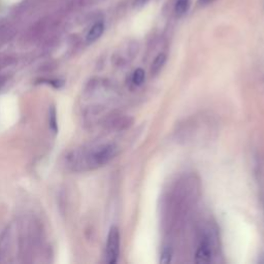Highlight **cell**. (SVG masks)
Masks as SVG:
<instances>
[{"label":"cell","mask_w":264,"mask_h":264,"mask_svg":"<svg viewBox=\"0 0 264 264\" xmlns=\"http://www.w3.org/2000/svg\"><path fill=\"white\" fill-rule=\"evenodd\" d=\"M118 154L114 144H104L91 148H76L65 157L66 168L72 172H86L102 168Z\"/></svg>","instance_id":"obj_1"},{"label":"cell","mask_w":264,"mask_h":264,"mask_svg":"<svg viewBox=\"0 0 264 264\" xmlns=\"http://www.w3.org/2000/svg\"><path fill=\"white\" fill-rule=\"evenodd\" d=\"M120 254V232L118 227L112 226L106 240V262L110 264H114L118 261Z\"/></svg>","instance_id":"obj_2"},{"label":"cell","mask_w":264,"mask_h":264,"mask_svg":"<svg viewBox=\"0 0 264 264\" xmlns=\"http://www.w3.org/2000/svg\"><path fill=\"white\" fill-rule=\"evenodd\" d=\"M212 258V246L208 236H204L198 244L195 254V261L198 263H208Z\"/></svg>","instance_id":"obj_3"},{"label":"cell","mask_w":264,"mask_h":264,"mask_svg":"<svg viewBox=\"0 0 264 264\" xmlns=\"http://www.w3.org/2000/svg\"><path fill=\"white\" fill-rule=\"evenodd\" d=\"M104 31V23L102 22V21L96 22L90 28V30L87 33V36H86L87 42L91 44V42H94L95 40H97L99 38L102 36Z\"/></svg>","instance_id":"obj_4"},{"label":"cell","mask_w":264,"mask_h":264,"mask_svg":"<svg viewBox=\"0 0 264 264\" xmlns=\"http://www.w3.org/2000/svg\"><path fill=\"white\" fill-rule=\"evenodd\" d=\"M106 125L112 129L121 130L127 128L130 125V119L127 117H120V116H118V117L110 118L106 122Z\"/></svg>","instance_id":"obj_5"},{"label":"cell","mask_w":264,"mask_h":264,"mask_svg":"<svg viewBox=\"0 0 264 264\" xmlns=\"http://www.w3.org/2000/svg\"><path fill=\"white\" fill-rule=\"evenodd\" d=\"M165 62H166V55L164 53H160L153 61L152 66H151V72L153 76H156L157 74L160 72L162 68L164 66Z\"/></svg>","instance_id":"obj_6"},{"label":"cell","mask_w":264,"mask_h":264,"mask_svg":"<svg viewBox=\"0 0 264 264\" xmlns=\"http://www.w3.org/2000/svg\"><path fill=\"white\" fill-rule=\"evenodd\" d=\"M48 125L54 134H57L58 131V121H57V110L54 106H52L48 110Z\"/></svg>","instance_id":"obj_7"},{"label":"cell","mask_w":264,"mask_h":264,"mask_svg":"<svg viewBox=\"0 0 264 264\" xmlns=\"http://www.w3.org/2000/svg\"><path fill=\"white\" fill-rule=\"evenodd\" d=\"M190 8V0H176L174 12L178 16L185 14Z\"/></svg>","instance_id":"obj_8"},{"label":"cell","mask_w":264,"mask_h":264,"mask_svg":"<svg viewBox=\"0 0 264 264\" xmlns=\"http://www.w3.org/2000/svg\"><path fill=\"white\" fill-rule=\"evenodd\" d=\"M146 78V74L144 72L142 68H138L136 70H134V74L131 76V82H134V86H140L144 80Z\"/></svg>","instance_id":"obj_9"},{"label":"cell","mask_w":264,"mask_h":264,"mask_svg":"<svg viewBox=\"0 0 264 264\" xmlns=\"http://www.w3.org/2000/svg\"><path fill=\"white\" fill-rule=\"evenodd\" d=\"M170 260H172V250L170 249L168 246L164 248L163 251H162L160 262L161 263H168V262H170Z\"/></svg>","instance_id":"obj_10"},{"label":"cell","mask_w":264,"mask_h":264,"mask_svg":"<svg viewBox=\"0 0 264 264\" xmlns=\"http://www.w3.org/2000/svg\"><path fill=\"white\" fill-rule=\"evenodd\" d=\"M150 0H134V8H140L142 6H144Z\"/></svg>","instance_id":"obj_11"},{"label":"cell","mask_w":264,"mask_h":264,"mask_svg":"<svg viewBox=\"0 0 264 264\" xmlns=\"http://www.w3.org/2000/svg\"><path fill=\"white\" fill-rule=\"evenodd\" d=\"M210 0H200V2H202V4H206V2H210Z\"/></svg>","instance_id":"obj_12"}]
</instances>
